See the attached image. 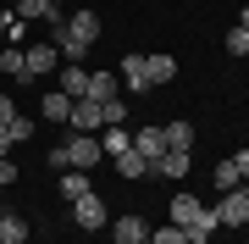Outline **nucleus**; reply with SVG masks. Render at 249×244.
I'll list each match as a JSON object with an SVG mask.
<instances>
[{
	"instance_id": "obj_30",
	"label": "nucleus",
	"mask_w": 249,
	"mask_h": 244,
	"mask_svg": "<svg viewBox=\"0 0 249 244\" xmlns=\"http://www.w3.org/2000/svg\"><path fill=\"white\" fill-rule=\"evenodd\" d=\"M232 167H238L244 178H249V150H238V155H232Z\"/></svg>"
},
{
	"instance_id": "obj_22",
	"label": "nucleus",
	"mask_w": 249,
	"mask_h": 244,
	"mask_svg": "<svg viewBox=\"0 0 249 244\" xmlns=\"http://www.w3.org/2000/svg\"><path fill=\"white\" fill-rule=\"evenodd\" d=\"M89 194V172H61V200H83Z\"/></svg>"
},
{
	"instance_id": "obj_32",
	"label": "nucleus",
	"mask_w": 249,
	"mask_h": 244,
	"mask_svg": "<svg viewBox=\"0 0 249 244\" xmlns=\"http://www.w3.org/2000/svg\"><path fill=\"white\" fill-rule=\"evenodd\" d=\"M238 189H244V200H249V178H244V183H238Z\"/></svg>"
},
{
	"instance_id": "obj_11",
	"label": "nucleus",
	"mask_w": 249,
	"mask_h": 244,
	"mask_svg": "<svg viewBox=\"0 0 249 244\" xmlns=\"http://www.w3.org/2000/svg\"><path fill=\"white\" fill-rule=\"evenodd\" d=\"M188 167H194V150H166V155L155 161V172H166L172 183H178V178H188Z\"/></svg>"
},
{
	"instance_id": "obj_2",
	"label": "nucleus",
	"mask_w": 249,
	"mask_h": 244,
	"mask_svg": "<svg viewBox=\"0 0 249 244\" xmlns=\"http://www.w3.org/2000/svg\"><path fill=\"white\" fill-rule=\"evenodd\" d=\"M61 150H67V167H72V172H83V167H100V161H106V150H100V139H94V133H72Z\"/></svg>"
},
{
	"instance_id": "obj_23",
	"label": "nucleus",
	"mask_w": 249,
	"mask_h": 244,
	"mask_svg": "<svg viewBox=\"0 0 249 244\" xmlns=\"http://www.w3.org/2000/svg\"><path fill=\"white\" fill-rule=\"evenodd\" d=\"M238 183H244V172L232 167V161H222V167H216V189H222V194H227V189H238Z\"/></svg>"
},
{
	"instance_id": "obj_29",
	"label": "nucleus",
	"mask_w": 249,
	"mask_h": 244,
	"mask_svg": "<svg viewBox=\"0 0 249 244\" xmlns=\"http://www.w3.org/2000/svg\"><path fill=\"white\" fill-rule=\"evenodd\" d=\"M11 145H17V139H11L6 128H0V161H6V155H11Z\"/></svg>"
},
{
	"instance_id": "obj_3",
	"label": "nucleus",
	"mask_w": 249,
	"mask_h": 244,
	"mask_svg": "<svg viewBox=\"0 0 249 244\" xmlns=\"http://www.w3.org/2000/svg\"><path fill=\"white\" fill-rule=\"evenodd\" d=\"M72 222L89 227V233H94V227H106V222H111V217H106V200H100L94 189L83 194V200H72Z\"/></svg>"
},
{
	"instance_id": "obj_21",
	"label": "nucleus",
	"mask_w": 249,
	"mask_h": 244,
	"mask_svg": "<svg viewBox=\"0 0 249 244\" xmlns=\"http://www.w3.org/2000/svg\"><path fill=\"white\" fill-rule=\"evenodd\" d=\"M144 73H150V83H166V78H178V61L172 56H144Z\"/></svg>"
},
{
	"instance_id": "obj_1",
	"label": "nucleus",
	"mask_w": 249,
	"mask_h": 244,
	"mask_svg": "<svg viewBox=\"0 0 249 244\" xmlns=\"http://www.w3.org/2000/svg\"><path fill=\"white\" fill-rule=\"evenodd\" d=\"M94 39H100V17H94V11H72L67 28H55V50H61L67 61H78Z\"/></svg>"
},
{
	"instance_id": "obj_17",
	"label": "nucleus",
	"mask_w": 249,
	"mask_h": 244,
	"mask_svg": "<svg viewBox=\"0 0 249 244\" xmlns=\"http://www.w3.org/2000/svg\"><path fill=\"white\" fill-rule=\"evenodd\" d=\"M166 128V150H194V122H160Z\"/></svg>"
},
{
	"instance_id": "obj_34",
	"label": "nucleus",
	"mask_w": 249,
	"mask_h": 244,
	"mask_svg": "<svg viewBox=\"0 0 249 244\" xmlns=\"http://www.w3.org/2000/svg\"><path fill=\"white\" fill-rule=\"evenodd\" d=\"M244 227H249V217H244Z\"/></svg>"
},
{
	"instance_id": "obj_6",
	"label": "nucleus",
	"mask_w": 249,
	"mask_h": 244,
	"mask_svg": "<svg viewBox=\"0 0 249 244\" xmlns=\"http://www.w3.org/2000/svg\"><path fill=\"white\" fill-rule=\"evenodd\" d=\"M133 150L155 167L160 155H166V128H139V133H133Z\"/></svg>"
},
{
	"instance_id": "obj_12",
	"label": "nucleus",
	"mask_w": 249,
	"mask_h": 244,
	"mask_svg": "<svg viewBox=\"0 0 249 244\" xmlns=\"http://www.w3.org/2000/svg\"><path fill=\"white\" fill-rule=\"evenodd\" d=\"M61 94H67V100H83V94H89V73H83L78 61L61 67Z\"/></svg>"
},
{
	"instance_id": "obj_16",
	"label": "nucleus",
	"mask_w": 249,
	"mask_h": 244,
	"mask_svg": "<svg viewBox=\"0 0 249 244\" xmlns=\"http://www.w3.org/2000/svg\"><path fill=\"white\" fill-rule=\"evenodd\" d=\"M0 73H6V78H28V50L22 45H6V50H0Z\"/></svg>"
},
{
	"instance_id": "obj_25",
	"label": "nucleus",
	"mask_w": 249,
	"mask_h": 244,
	"mask_svg": "<svg viewBox=\"0 0 249 244\" xmlns=\"http://www.w3.org/2000/svg\"><path fill=\"white\" fill-rule=\"evenodd\" d=\"M6 133H11V139H17V145H22V139H34V122H28V117H22V111H17V117H11V122H6Z\"/></svg>"
},
{
	"instance_id": "obj_9",
	"label": "nucleus",
	"mask_w": 249,
	"mask_h": 244,
	"mask_svg": "<svg viewBox=\"0 0 249 244\" xmlns=\"http://www.w3.org/2000/svg\"><path fill=\"white\" fill-rule=\"evenodd\" d=\"M55 61H61V50H55V45H34V50H28V78H50Z\"/></svg>"
},
{
	"instance_id": "obj_13",
	"label": "nucleus",
	"mask_w": 249,
	"mask_h": 244,
	"mask_svg": "<svg viewBox=\"0 0 249 244\" xmlns=\"http://www.w3.org/2000/svg\"><path fill=\"white\" fill-rule=\"evenodd\" d=\"M216 227H222V222H216V211H199V217L183 227V239H188V244H211V239H216Z\"/></svg>"
},
{
	"instance_id": "obj_14",
	"label": "nucleus",
	"mask_w": 249,
	"mask_h": 244,
	"mask_svg": "<svg viewBox=\"0 0 249 244\" xmlns=\"http://www.w3.org/2000/svg\"><path fill=\"white\" fill-rule=\"evenodd\" d=\"M100 150H106L111 155V161H116V155H122V150H133V133H127V128H100Z\"/></svg>"
},
{
	"instance_id": "obj_19",
	"label": "nucleus",
	"mask_w": 249,
	"mask_h": 244,
	"mask_svg": "<svg viewBox=\"0 0 249 244\" xmlns=\"http://www.w3.org/2000/svg\"><path fill=\"white\" fill-rule=\"evenodd\" d=\"M166 211H172V222H178V227H188V222H194V217H199V211H205V206H199V200H194V194H178V200H172V206H166Z\"/></svg>"
},
{
	"instance_id": "obj_28",
	"label": "nucleus",
	"mask_w": 249,
	"mask_h": 244,
	"mask_svg": "<svg viewBox=\"0 0 249 244\" xmlns=\"http://www.w3.org/2000/svg\"><path fill=\"white\" fill-rule=\"evenodd\" d=\"M11 117H17V100H11V94H0V128H6Z\"/></svg>"
},
{
	"instance_id": "obj_24",
	"label": "nucleus",
	"mask_w": 249,
	"mask_h": 244,
	"mask_svg": "<svg viewBox=\"0 0 249 244\" xmlns=\"http://www.w3.org/2000/svg\"><path fill=\"white\" fill-rule=\"evenodd\" d=\"M222 45H227V56H249V28H232Z\"/></svg>"
},
{
	"instance_id": "obj_10",
	"label": "nucleus",
	"mask_w": 249,
	"mask_h": 244,
	"mask_svg": "<svg viewBox=\"0 0 249 244\" xmlns=\"http://www.w3.org/2000/svg\"><path fill=\"white\" fill-rule=\"evenodd\" d=\"M116 89H122L116 73H89V94H83V100H100V106H106V100H122Z\"/></svg>"
},
{
	"instance_id": "obj_4",
	"label": "nucleus",
	"mask_w": 249,
	"mask_h": 244,
	"mask_svg": "<svg viewBox=\"0 0 249 244\" xmlns=\"http://www.w3.org/2000/svg\"><path fill=\"white\" fill-rule=\"evenodd\" d=\"M72 133H94V128H106V106L100 100H72Z\"/></svg>"
},
{
	"instance_id": "obj_20",
	"label": "nucleus",
	"mask_w": 249,
	"mask_h": 244,
	"mask_svg": "<svg viewBox=\"0 0 249 244\" xmlns=\"http://www.w3.org/2000/svg\"><path fill=\"white\" fill-rule=\"evenodd\" d=\"M45 122H72V100H67L61 89L45 94Z\"/></svg>"
},
{
	"instance_id": "obj_18",
	"label": "nucleus",
	"mask_w": 249,
	"mask_h": 244,
	"mask_svg": "<svg viewBox=\"0 0 249 244\" xmlns=\"http://www.w3.org/2000/svg\"><path fill=\"white\" fill-rule=\"evenodd\" d=\"M116 172H122V178H127V183H133V178H144V172H155V167H150V161H144V155H139V150H122V155H116Z\"/></svg>"
},
{
	"instance_id": "obj_7",
	"label": "nucleus",
	"mask_w": 249,
	"mask_h": 244,
	"mask_svg": "<svg viewBox=\"0 0 249 244\" xmlns=\"http://www.w3.org/2000/svg\"><path fill=\"white\" fill-rule=\"evenodd\" d=\"M116 78H122V89H127V94H144V89H150L144 56H133V50H127V56H122V73H116Z\"/></svg>"
},
{
	"instance_id": "obj_33",
	"label": "nucleus",
	"mask_w": 249,
	"mask_h": 244,
	"mask_svg": "<svg viewBox=\"0 0 249 244\" xmlns=\"http://www.w3.org/2000/svg\"><path fill=\"white\" fill-rule=\"evenodd\" d=\"M50 6H61V0H50Z\"/></svg>"
},
{
	"instance_id": "obj_31",
	"label": "nucleus",
	"mask_w": 249,
	"mask_h": 244,
	"mask_svg": "<svg viewBox=\"0 0 249 244\" xmlns=\"http://www.w3.org/2000/svg\"><path fill=\"white\" fill-rule=\"evenodd\" d=\"M238 28H249V6H244V11H238Z\"/></svg>"
},
{
	"instance_id": "obj_27",
	"label": "nucleus",
	"mask_w": 249,
	"mask_h": 244,
	"mask_svg": "<svg viewBox=\"0 0 249 244\" xmlns=\"http://www.w3.org/2000/svg\"><path fill=\"white\" fill-rule=\"evenodd\" d=\"M150 244H188V239H183V227H178V222H166L160 233H150Z\"/></svg>"
},
{
	"instance_id": "obj_5",
	"label": "nucleus",
	"mask_w": 249,
	"mask_h": 244,
	"mask_svg": "<svg viewBox=\"0 0 249 244\" xmlns=\"http://www.w3.org/2000/svg\"><path fill=\"white\" fill-rule=\"evenodd\" d=\"M244 217H249L244 189H227V194H222V206H216V222H222V227H244Z\"/></svg>"
},
{
	"instance_id": "obj_8",
	"label": "nucleus",
	"mask_w": 249,
	"mask_h": 244,
	"mask_svg": "<svg viewBox=\"0 0 249 244\" xmlns=\"http://www.w3.org/2000/svg\"><path fill=\"white\" fill-rule=\"evenodd\" d=\"M111 239L116 244H150V227H144V217H116L111 222Z\"/></svg>"
},
{
	"instance_id": "obj_15",
	"label": "nucleus",
	"mask_w": 249,
	"mask_h": 244,
	"mask_svg": "<svg viewBox=\"0 0 249 244\" xmlns=\"http://www.w3.org/2000/svg\"><path fill=\"white\" fill-rule=\"evenodd\" d=\"M0 244H28V217L0 211Z\"/></svg>"
},
{
	"instance_id": "obj_26",
	"label": "nucleus",
	"mask_w": 249,
	"mask_h": 244,
	"mask_svg": "<svg viewBox=\"0 0 249 244\" xmlns=\"http://www.w3.org/2000/svg\"><path fill=\"white\" fill-rule=\"evenodd\" d=\"M106 128H127V106L122 100H106Z\"/></svg>"
}]
</instances>
